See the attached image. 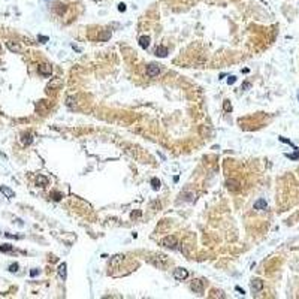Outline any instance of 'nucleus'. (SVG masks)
Masks as SVG:
<instances>
[{
    "label": "nucleus",
    "mask_w": 299,
    "mask_h": 299,
    "mask_svg": "<svg viewBox=\"0 0 299 299\" xmlns=\"http://www.w3.org/2000/svg\"><path fill=\"white\" fill-rule=\"evenodd\" d=\"M145 73H147V76H150V78H156V76H159V75L162 73V67H160V64L151 63V64L147 66Z\"/></svg>",
    "instance_id": "obj_1"
},
{
    "label": "nucleus",
    "mask_w": 299,
    "mask_h": 299,
    "mask_svg": "<svg viewBox=\"0 0 299 299\" xmlns=\"http://www.w3.org/2000/svg\"><path fill=\"white\" fill-rule=\"evenodd\" d=\"M160 245H163L166 248H175L177 247V238H175L174 235H168L160 241Z\"/></svg>",
    "instance_id": "obj_2"
},
{
    "label": "nucleus",
    "mask_w": 299,
    "mask_h": 299,
    "mask_svg": "<svg viewBox=\"0 0 299 299\" xmlns=\"http://www.w3.org/2000/svg\"><path fill=\"white\" fill-rule=\"evenodd\" d=\"M189 277V271L186 268H177V269H174V278L175 280H178V281H182V280H186Z\"/></svg>",
    "instance_id": "obj_3"
},
{
    "label": "nucleus",
    "mask_w": 299,
    "mask_h": 299,
    "mask_svg": "<svg viewBox=\"0 0 299 299\" xmlns=\"http://www.w3.org/2000/svg\"><path fill=\"white\" fill-rule=\"evenodd\" d=\"M38 72H39V75H42V76H51V73H52V66L48 64V63H42V64L38 66Z\"/></svg>",
    "instance_id": "obj_4"
},
{
    "label": "nucleus",
    "mask_w": 299,
    "mask_h": 299,
    "mask_svg": "<svg viewBox=\"0 0 299 299\" xmlns=\"http://www.w3.org/2000/svg\"><path fill=\"white\" fill-rule=\"evenodd\" d=\"M190 289H191L195 293L202 295V293H204V283H202L200 280H193L191 284H190Z\"/></svg>",
    "instance_id": "obj_5"
},
{
    "label": "nucleus",
    "mask_w": 299,
    "mask_h": 299,
    "mask_svg": "<svg viewBox=\"0 0 299 299\" xmlns=\"http://www.w3.org/2000/svg\"><path fill=\"white\" fill-rule=\"evenodd\" d=\"M262 289H263V281L260 278H254L251 281V290L253 292H260Z\"/></svg>",
    "instance_id": "obj_6"
},
{
    "label": "nucleus",
    "mask_w": 299,
    "mask_h": 299,
    "mask_svg": "<svg viewBox=\"0 0 299 299\" xmlns=\"http://www.w3.org/2000/svg\"><path fill=\"white\" fill-rule=\"evenodd\" d=\"M0 193H3L5 198H8V199L15 198V191L12 189H9V187H6V186H0Z\"/></svg>",
    "instance_id": "obj_7"
},
{
    "label": "nucleus",
    "mask_w": 299,
    "mask_h": 299,
    "mask_svg": "<svg viewBox=\"0 0 299 299\" xmlns=\"http://www.w3.org/2000/svg\"><path fill=\"white\" fill-rule=\"evenodd\" d=\"M226 186H227V189H229L230 191H236V190H239V181L238 180H227V182H226Z\"/></svg>",
    "instance_id": "obj_8"
},
{
    "label": "nucleus",
    "mask_w": 299,
    "mask_h": 299,
    "mask_svg": "<svg viewBox=\"0 0 299 299\" xmlns=\"http://www.w3.org/2000/svg\"><path fill=\"white\" fill-rule=\"evenodd\" d=\"M6 47H8V49L12 51V52H21L23 51L21 45H20V43H16V42H6Z\"/></svg>",
    "instance_id": "obj_9"
},
{
    "label": "nucleus",
    "mask_w": 299,
    "mask_h": 299,
    "mask_svg": "<svg viewBox=\"0 0 299 299\" xmlns=\"http://www.w3.org/2000/svg\"><path fill=\"white\" fill-rule=\"evenodd\" d=\"M154 54H156L157 57H162V58H163V57H166V56H168V48H166V47H163V45H159V47L156 48Z\"/></svg>",
    "instance_id": "obj_10"
},
{
    "label": "nucleus",
    "mask_w": 299,
    "mask_h": 299,
    "mask_svg": "<svg viewBox=\"0 0 299 299\" xmlns=\"http://www.w3.org/2000/svg\"><path fill=\"white\" fill-rule=\"evenodd\" d=\"M58 277H60L61 280H66V277H67V265H66L64 262L58 266Z\"/></svg>",
    "instance_id": "obj_11"
},
{
    "label": "nucleus",
    "mask_w": 299,
    "mask_h": 299,
    "mask_svg": "<svg viewBox=\"0 0 299 299\" xmlns=\"http://www.w3.org/2000/svg\"><path fill=\"white\" fill-rule=\"evenodd\" d=\"M138 42H139V47H141V48L147 49V48L150 47V42H151V39H150V36H141Z\"/></svg>",
    "instance_id": "obj_12"
},
{
    "label": "nucleus",
    "mask_w": 299,
    "mask_h": 299,
    "mask_svg": "<svg viewBox=\"0 0 299 299\" xmlns=\"http://www.w3.org/2000/svg\"><path fill=\"white\" fill-rule=\"evenodd\" d=\"M36 186L38 187H47L48 186V178L43 175H38L36 177Z\"/></svg>",
    "instance_id": "obj_13"
},
{
    "label": "nucleus",
    "mask_w": 299,
    "mask_h": 299,
    "mask_svg": "<svg viewBox=\"0 0 299 299\" xmlns=\"http://www.w3.org/2000/svg\"><path fill=\"white\" fill-rule=\"evenodd\" d=\"M33 142V135L32 133H24L23 136H21V144L25 147V145H30Z\"/></svg>",
    "instance_id": "obj_14"
},
{
    "label": "nucleus",
    "mask_w": 299,
    "mask_h": 299,
    "mask_svg": "<svg viewBox=\"0 0 299 299\" xmlns=\"http://www.w3.org/2000/svg\"><path fill=\"white\" fill-rule=\"evenodd\" d=\"M266 206H268V204L265 199H259L254 202V209H266Z\"/></svg>",
    "instance_id": "obj_15"
},
{
    "label": "nucleus",
    "mask_w": 299,
    "mask_h": 299,
    "mask_svg": "<svg viewBox=\"0 0 299 299\" xmlns=\"http://www.w3.org/2000/svg\"><path fill=\"white\" fill-rule=\"evenodd\" d=\"M60 85H61V80H60V78H56L54 81H51L48 84V90H56V88H58Z\"/></svg>",
    "instance_id": "obj_16"
},
{
    "label": "nucleus",
    "mask_w": 299,
    "mask_h": 299,
    "mask_svg": "<svg viewBox=\"0 0 299 299\" xmlns=\"http://www.w3.org/2000/svg\"><path fill=\"white\" fill-rule=\"evenodd\" d=\"M14 247L9 244H5V245H0V251H3V253H8V251H12Z\"/></svg>",
    "instance_id": "obj_17"
},
{
    "label": "nucleus",
    "mask_w": 299,
    "mask_h": 299,
    "mask_svg": "<svg viewBox=\"0 0 299 299\" xmlns=\"http://www.w3.org/2000/svg\"><path fill=\"white\" fill-rule=\"evenodd\" d=\"M223 109H224L226 112H230V111H232V105H230V102L227 100V99L223 102Z\"/></svg>",
    "instance_id": "obj_18"
},
{
    "label": "nucleus",
    "mask_w": 299,
    "mask_h": 299,
    "mask_svg": "<svg viewBox=\"0 0 299 299\" xmlns=\"http://www.w3.org/2000/svg\"><path fill=\"white\" fill-rule=\"evenodd\" d=\"M151 186H153L154 190H159V189H160V181L157 180V178H153V180H151Z\"/></svg>",
    "instance_id": "obj_19"
},
{
    "label": "nucleus",
    "mask_w": 299,
    "mask_h": 299,
    "mask_svg": "<svg viewBox=\"0 0 299 299\" xmlns=\"http://www.w3.org/2000/svg\"><path fill=\"white\" fill-rule=\"evenodd\" d=\"M278 139L281 141V142H286V144H289V145H292V147H293L295 150H298V147H296V145H295L293 142H290V141H289V139H286V138H283V136H280Z\"/></svg>",
    "instance_id": "obj_20"
},
{
    "label": "nucleus",
    "mask_w": 299,
    "mask_h": 299,
    "mask_svg": "<svg viewBox=\"0 0 299 299\" xmlns=\"http://www.w3.org/2000/svg\"><path fill=\"white\" fill-rule=\"evenodd\" d=\"M287 159H292V160H299V153H295V154H286Z\"/></svg>",
    "instance_id": "obj_21"
},
{
    "label": "nucleus",
    "mask_w": 299,
    "mask_h": 299,
    "mask_svg": "<svg viewBox=\"0 0 299 299\" xmlns=\"http://www.w3.org/2000/svg\"><path fill=\"white\" fill-rule=\"evenodd\" d=\"M18 268H20L18 263H12V265L9 266V271H11V272H16V271H18Z\"/></svg>",
    "instance_id": "obj_22"
},
{
    "label": "nucleus",
    "mask_w": 299,
    "mask_h": 299,
    "mask_svg": "<svg viewBox=\"0 0 299 299\" xmlns=\"http://www.w3.org/2000/svg\"><path fill=\"white\" fill-rule=\"evenodd\" d=\"M235 82H236V76L232 75V76L227 78V84H229V85H232V84H235Z\"/></svg>",
    "instance_id": "obj_23"
},
{
    "label": "nucleus",
    "mask_w": 299,
    "mask_h": 299,
    "mask_svg": "<svg viewBox=\"0 0 299 299\" xmlns=\"http://www.w3.org/2000/svg\"><path fill=\"white\" fill-rule=\"evenodd\" d=\"M38 39H39V42H40V43H45V42H48V36H39Z\"/></svg>",
    "instance_id": "obj_24"
},
{
    "label": "nucleus",
    "mask_w": 299,
    "mask_h": 299,
    "mask_svg": "<svg viewBox=\"0 0 299 299\" xmlns=\"http://www.w3.org/2000/svg\"><path fill=\"white\" fill-rule=\"evenodd\" d=\"M118 11H120V12H124V11H126V5H124V3H120V5H118Z\"/></svg>",
    "instance_id": "obj_25"
},
{
    "label": "nucleus",
    "mask_w": 299,
    "mask_h": 299,
    "mask_svg": "<svg viewBox=\"0 0 299 299\" xmlns=\"http://www.w3.org/2000/svg\"><path fill=\"white\" fill-rule=\"evenodd\" d=\"M39 274V269H32L30 271V277H36Z\"/></svg>",
    "instance_id": "obj_26"
},
{
    "label": "nucleus",
    "mask_w": 299,
    "mask_h": 299,
    "mask_svg": "<svg viewBox=\"0 0 299 299\" xmlns=\"http://www.w3.org/2000/svg\"><path fill=\"white\" fill-rule=\"evenodd\" d=\"M52 196H54V200H60V198H61V195H60V193H57V191L52 193Z\"/></svg>",
    "instance_id": "obj_27"
},
{
    "label": "nucleus",
    "mask_w": 299,
    "mask_h": 299,
    "mask_svg": "<svg viewBox=\"0 0 299 299\" xmlns=\"http://www.w3.org/2000/svg\"><path fill=\"white\" fill-rule=\"evenodd\" d=\"M250 87H251V84H250V82H244L242 88H250Z\"/></svg>",
    "instance_id": "obj_28"
},
{
    "label": "nucleus",
    "mask_w": 299,
    "mask_h": 299,
    "mask_svg": "<svg viewBox=\"0 0 299 299\" xmlns=\"http://www.w3.org/2000/svg\"><path fill=\"white\" fill-rule=\"evenodd\" d=\"M236 290H238V292H239V293H242V295H244V293H245V292H244V290H242V289H241V287H238V286H236Z\"/></svg>",
    "instance_id": "obj_29"
},
{
    "label": "nucleus",
    "mask_w": 299,
    "mask_h": 299,
    "mask_svg": "<svg viewBox=\"0 0 299 299\" xmlns=\"http://www.w3.org/2000/svg\"><path fill=\"white\" fill-rule=\"evenodd\" d=\"M94 2H99V0H94Z\"/></svg>",
    "instance_id": "obj_30"
},
{
    "label": "nucleus",
    "mask_w": 299,
    "mask_h": 299,
    "mask_svg": "<svg viewBox=\"0 0 299 299\" xmlns=\"http://www.w3.org/2000/svg\"><path fill=\"white\" fill-rule=\"evenodd\" d=\"M298 99H299V94H298Z\"/></svg>",
    "instance_id": "obj_31"
},
{
    "label": "nucleus",
    "mask_w": 299,
    "mask_h": 299,
    "mask_svg": "<svg viewBox=\"0 0 299 299\" xmlns=\"http://www.w3.org/2000/svg\"><path fill=\"white\" fill-rule=\"evenodd\" d=\"M0 49H2V47H0Z\"/></svg>",
    "instance_id": "obj_32"
}]
</instances>
